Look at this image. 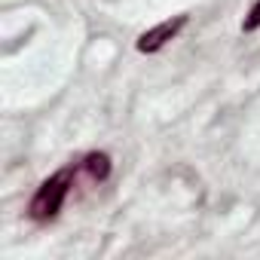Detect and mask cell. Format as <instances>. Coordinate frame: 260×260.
<instances>
[{"instance_id": "cell-3", "label": "cell", "mask_w": 260, "mask_h": 260, "mask_svg": "<svg viewBox=\"0 0 260 260\" xmlns=\"http://www.w3.org/2000/svg\"><path fill=\"white\" fill-rule=\"evenodd\" d=\"M77 166H80L83 181H89V184H101L110 175V156L107 153H86Z\"/></svg>"}, {"instance_id": "cell-2", "label": "cell", "mask_w": 260, "mask_h": 260, "mask_svg": "<svg viewBox=\"0 0 260 260\" xmlns=\"http://www.w3.org/2000/svg\"><path fill=\"white\" fill-rule=\"evenodd\" d=\"M184 25H187V16H175V19H169V22H162V25L144 31V34L138 37V52H159L169 40H175V37L181 34Z\"/></svg>"}, {"instance_id": "cell-1", "label": "cell", "mask_w": 260, "mask_h": 260, "mask_svg": "<svg viewBox=\"0 0 260 260\" xmlns=\"http://www.w3.org/2000/svg\"><path fill=\"white\" fill-rule=\"evenodd\" d=\"M77 181H83V175H80V166H77V162H71V166L58 169L52 178H46V181L37 187V193L31 196L28 217H31V220H37V223H46V220L58 217V211H61V205L68 202V196H71V190H74V184H77Z\"/></svg>"}, {"instance_id": "cell-4", "label": "cell", "mask_w": 260, "mask_h": 260, "mask_svg": "<svg viewBox=\"0 0 260 260\" xmlns=\"http://www.w3.org/2000/svg\"><path fill=\"white\" fill-rule=\"evenodd\" d=\"M257 28H260V0L248 10V16H245V22H242V31H248V34L257 31Z\"/></svg>"}]
</instances>
